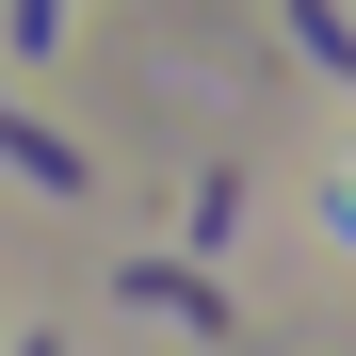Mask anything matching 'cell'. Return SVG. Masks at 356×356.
Listing matches in <instances>:
<instances>
[{
	"instance_id": "5b68a950",
	"label": "cell",
	"mask_w": 356,
	"mask_h": 356,
	"mask_svg": "<svg viewBox=\"0 0 356 356\" xmlns=\"http://www.w3.org/2000/svg\"><path fill=\"white\" fill-rule=\"evenodd\" d=\"M17 356H65V340H49V324H33V340H17Z\"/></svg>"
},
{
	"instance_id": "6da1fadb",
	"label": "cell",
	"mask_w": 356,
	"mask_h": 356,
	"mask_svg": "<svg viewBox=\"0 0 356 356\" xmlns=\"http://www.w3.org/2000/svg\"><path fill=\"white\" fill-rule=\"evenodd\" d=\"M113 308H162L178 340H243V308H227V291H211V259H113Z\"/></svg>"
},
{
	"instance_id": "277c9868",
	"label": "cell",
	"mask_w": 356,
	"mask_h": 356,
	"mask_svg": "<svg viewBox=\"0 0 356 356\" xmlns=\"http://www.w3.org/2000/svg\"><path fill=\"white\" fill-rule=\"evenodd\" d=\"M65 17H81V0H17V49H65Z\"/></svg>"
},
{
	"instance_id": "3957f363",
	"label": "cell",
	"mask_w": 356,
	"mask_h": 356,
	"mask_svg": "<svg viewBox=\"0 0 356 356\" xmlns=\"http://www.w3.org/2000/svg\"><path fill=\"white\" fill-rule=\"evenodd\" d=\"M291 49H308V65H340V81H356V17H340V0H291Z\"/></svg>"
},
{
	"instance_id": "7a4b0ae2",
	"label": "cell",
	"mask_w": 356,
	"mask_h": 356,
	"mask_svg": "<svg viewBox=\"0 0 356 356\" xmlns=\"http://www.w3.org/2000/svg\"><path fill=\"white\" fill-rule=\"evenodd\" d=\"M0 162H17V178H33V195H81V178H97V162H81L65 130H49V113H33V97H0Z\"/></svg>"
}]
</instances>
